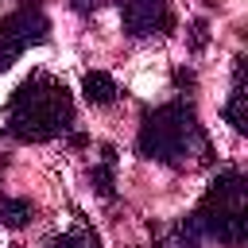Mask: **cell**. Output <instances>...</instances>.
I'll use <instances>...</instances> for the list:
<instances>
[{
    "label": "cell",
    "mask_w": 248,
    "mask_h": 248,
    "mask_svg": "<svg viewBox=\"0 0 248 248\" xmlns=\"http://www.w3.org/2000/svg\"><path fill=\"white\" fill-rule=\"evenodd\" d=\"M136 147L143 159L163 167H198V163H209V151H213L205 128L198 124L194 105L182 97L143 112Z\"/></svg>",
    "instance_id": "obj_2"
},
{
    "label": "cell",
    "mask_w": 248,
    "mask_h": 248,
    "mask_svg": "<svg viewBox=\"0 0 248 248\" xmlns=\"http://www.w3.org/2000/svg\"><path fill=\"white\" fill-rule=\"evenodd\" d=\"M74 124V93L62 78L35 70L27 81H19L4 105V128L19 143H46L66 136Z\"/></svg>",
    "instance_id": "obj_1"
},
{
    "label": "cell",
    "mask_w": 248,
    "mask_h": 248,
    "mask_svg": "<svg viewBox=\"0 0 248 248\" xmlns=\"http://www.w3.org/2000/svg\"><path fill=\"white\" fill-rule=\"evenodd\" d=\"M46 248H101V236L85 225V221H78L70 232H62V236H54Z\"/></svg>",
    "instance_id": "obj_10"
},
{
    "label": "cell",
    "mask_w": 248,
    "mask_h": 248,
    "mask_svg": "<svg viewBox=\"0 0 248 248\" xmlns=\"http://www.w3.org/2000/svg\"><path fill=\"white\" fill-rule=\"evenodd\" d=\"M105 0H70V8L78 12V16H89V12H97Z\"/></svg>",
    "instance_id": "obj_11"
},
{
    "label": "cell",
    "mask_w": 248,
    "mask_h": 248,
    "mask_svg": "<svg viewBox=\"0 0 248 248\" xmlns=\"http://www.w3.org/2000/svg\"><path fill=\"white\" fill-rule=\"evenodd\" d=\"M50 19L43 16L39 4H19L16 12L0 16V74L16 66V58L39 43H46Z\"/></svg>",
    "instance_id": "obj_4"
},
{
    "label": "cell",
    "mask_w": 248,
    "mask_h": 248,
    "mask_svg": "<svg viewBox=\"0 0 248 248\" xmlns=\"http://www.w3.org/2000/svg\"><path fill=\"white\" fill-rule=\"evenodd\" d=\"M248 182L240 170H221L213 178V186L205 190V198L198 202V209L182 221V229L190 236H209L225 248H240L248 240V205H244Z\"/></svg>",
    "instance_id": "obj_3"
},
{
    "label": "cell",
    "mask_w": 248,
    "mask_h": 248,
    "mask_svg": "<svg viewBox=\"0 0 248 248\" xmlns=\"http://www.w3.org/2000/svg\"><path fill=\"white\" fill-rule=\"evenodd\" d=\"M81 93H85V101L89 105H97V108H105V105H112L116 101V81H112V74H105V70H89L85 78H81Z\"/></svg>",
    "instance_id": "obj_6"
},
{
    "label": "cell",
    "mask_w": 248,
    "mask_h": 248,
    "mask_svg": "<svg viewBox=\"0 0 248 248\" xmlns=\"http://www.w3.org/2000/svg\"><path fill=\"white\" fill-rule=\"evenodd\" d=\"M244 58H236V78H232V93H229V101H225V108H221V116L236 128V132H244L248 128V116H244Z\"/></svg>",
    "instance_id": "obj_7"
},
{
    "label": "cell",
    "mask_w": 248,
    "mask_h": 248,
    "mask_svg": "<svg viewBox=\"0 0 248 248\" xmlns=\"http://www.w3.org/2000/svg\"><path fill=\"white\" fill-rule=\"evenodd\" d=\"M120 23L132 39L167 35L174 27V12L170 0H120Z\"/></svg>",
    "instance_id": "obj_5"
},
{
    "label": "cell",
    "mask_w": 248,
    "mask_h": 248,
    "mask_svg": "<svg viewBox=\"0 0 248 248\" xmlns=\"http://www.w3.org/2000/svg\"><path fill=\"white\" fill-rule=\"evenodd\" d=\"M35 221V205L27 198H0V225L4 229H23Z\"/></svg>",
    "instance_id": "obj_8"
},
{
    "label": "cell",
    "mask_w": 248,
    "mask_h": 248,
    "mask_svg": "<svg viewBox=\"0 0 248 248\" xmlns=\"http://www.w3.org/2000/svg\"><path fill=\"white\" fill-rule=\"evenodd\" d=\"M89 178L101 198H112V186H116V151L112 147H101V163L89 170Z\"/></svg>",
    "instance_id": "obj_9"
}]
</instances>
